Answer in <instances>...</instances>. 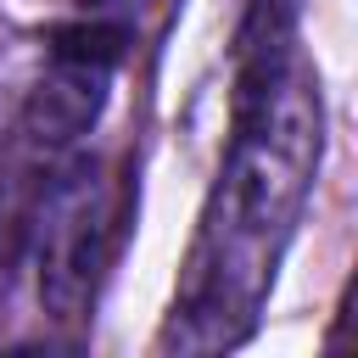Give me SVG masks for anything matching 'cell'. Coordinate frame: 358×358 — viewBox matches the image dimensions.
Segmentation results:
<instances>
[{"instance_id": "1", "label": "cell", "mask_w": 358, "mask_h": 358, "mask_svg": "<svg viewBox=\"0 0 358 358\" xmlns=\"http://www.w3.org/2000/svg\"><path fill=\"white\" fill-rule=\"evenodd\" d=\"M235 151L218 179L201 246L190 257L185 302L173 308L168 341L179 347H229L252 330L257 302L274 280V263L291 241V224L308 201L319 168V90L291 73L285 28L246 39L241 95H235Z\"/></svg>"}, {"instance_id": "3", "label": "cell", "mask_w": 358, "mask_h": 358, "mask_svg": "<svg viewBox=\"0 0 358 358\" xmlns=\"http://www.w3.org/2000/svg\"><path fill=\"white\" fill-rule=\"evenodd\" d=\"M129 28L123 22H67L50 34V67L28 90L22 134L34 145H67L90 134V123L106 106L112 67L123 62Z\"/></svg>"}, {"instance_id": "2", "label": "cell", "mask_w": 358, "mask_h": 358, "mask_svg": "<svg viewBox=\"0 0 358 358\" xmlns=\"http://www.w3.org/2000/svg\"><path fill=\"white\" fill-rule=\"evenodd\" d=\"M112 229H117V207H112V179L95 157L67 162L34 213V291L39 308L50 319H84L101 274L112 263Z\"/></svg>"}]
</instances>
